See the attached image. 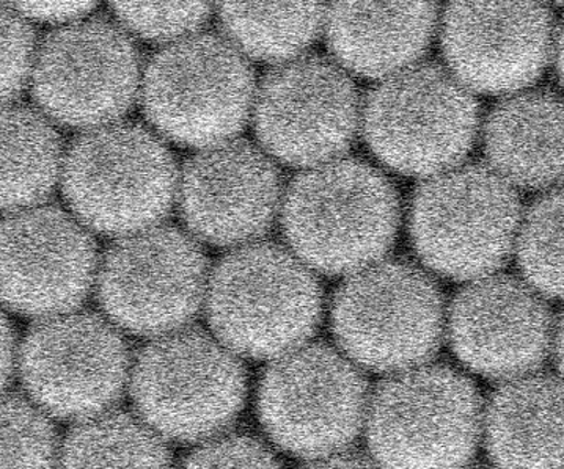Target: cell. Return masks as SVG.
Here are the masks:
<instances>
[{
    "label": "cell",
    "mask_w": 564,
    "mask_h": 469,
    "mask_svg": "<svg viewBox=\"0 0 564 469\" xmlns=\"http://www.w3.org/2000/svg\"><path fill=\"white\" fill-rule=\"evenodd\" d=\"M283 221L291 246L316 269L359 271L392 243L397 195L378 170L334 159L294 181Z\"/></svg>",
    "instance_id": "1"
},
{
    "label": "cell",
    "mask_w": 564,
    "mask_h": 469,
    "mask_svg": "<svg viewBox=\"0 0 564 469\" xmlns=\"http://www.w3.org/2000/svg\"><path fill=\"white\" fill-rule=\"evenodd\" d=\"M368 145L404 175L456 167L474 143L478 106L448 68L415 63L381 79L362 109Z\"/></svg>",
    "instance_id": "2"
},
{
    "label": "cell",
    "mask_w": 564,
    "mask_h": 469,
    "mask_svg": "<svg viewBox=\"0 0 564 469\" xmlns=\"http://www.w3.org/2000/svg\"><path fill=\"white\" fill-rule=\"evenodd\" d=\"M319 287L308 269L280 247L235 251L214 272L209 319L231 349L274 357L296 349L318 323Z\"/></svg>",
    "instance_id": "3"
},
{
    "label": "cell",
    "mask_w": 564,
    "mask_h": 469,
    "mask_svg": "<svg viewBox=\"0 0 564 469\" xmlns=\"http://www.w3.org/2000/svg\"><path fill=\"white\" fill-rule=\"evenodd\" d=\"M253 73L234 42L202 33L161 51L147 69L143 106L165 135L212 146L236 134L256 102Z\"/></svg>",
    "instance_id": "4"
},
{
    "label": "cell",
    "mask_w": 564,
    "mask_h": 469,
    "mask_svg": "<svg viewBox=\"0 0 564 469\" xmlns=\"http://www.w3.org/2000/svg\"><path fill=\"white\" fill-rule=\"evenodd\" d=\"M65 194L77 216L107 234H132L164 216L175 194L167 148L135 124H106L69 150Z\"/></svg>",
    "instance_id": "5"
},
{
    "label": "cell",
    "mask_w": 564,
    "mask_h": 469,
    "mask_svg": "<svg viewBox=\"0 0 564 469\" xmlns=\"http://www.w3.org/2000/svg\"><path fill=\"white\" fill-rule=\"evenodd\" d=\"M494 168L467 165L437 173L416 192L412 238L437 272L453 279L499 268L519 234V199Z\"/></svg>",
    "instance_id": "6"
},
{
    "label": "cell",
    "mask_w": 564,
    "mask_h": 469,
    "mask_svg": "<svg viewBox=\"0 0 564 469\" xmlns=\"http://www.w3.org/2000/svg\"><path fill=\"white\" fill-rule=\"evenodd\" d=\"M479 423L469 380L447 368H419L379 388L368 439L376 459L389 467H458L474 454Z\"/></svg>",
    "instance_id": "7"
},
{
    "label": "cell",
    "mask_w": 564,
    "mask_h": 469,
    "mask_svg": "<svg viewBox=\"0 0 564 469\" xmlns=\"http://www.w3.org/2000/svg\"><path fill=\"white\" fill-rule=\"evenodd\" d=\"M132 391L151 426L172 438L197 439L234 419L245 401L246 375L208 335L175 331L140 355Z\"/></svg>",
    "instance_id": "8"
},
{
    "label": "cell",
    "mask_w": 564,
    "mask_h": 469,
    "mask_svg": "<svg viewBox=\"0 0 564 469\" xmlns=\"http://www.w3.org/2000/svg\"><path fill=\"white\" fill-rule=\"evenodd\" d=\"M338 341L354 360L378 371L425 361L442 336L437 287L401 262L364 268L341 287L334 306Z\"/></svg>",
    "instance_id": "9"
},
{
    "label": "cell",
    "mask_w": 564,
    "mask_h": 469,
    "mask_svg": "<svg viewBox=\"0 0 564 469\" xmlns=\"http://www.w3.org/2000/svg\"><path fill=\"white\" fill-rule=\"evenodd\" d=\"M362 375L326 346L296 347L269 369L261 419L280 446L318 460L345 449L362 424Z\"/></svg>",
    "instance_id": "10"
},
{
    "label": "cell",
    "mask_w": 564,
    "mask_h": 469,
    "mask_svg": "<svg viewBox=\"0 0 564 469\" xmlns=\"http://www.w3.org/2000/svg\"><path fill=\"white\" fill-rule=\"evenodd\" d=\"M359 94L348 69L318 55L280 62L256 95V124L280 161L315 167L351 145L359 124Z\"/></svg>",
    "instance_id": "11"
},
{
    "label": "cell",
    "mask_w": 564,
    "mask_h": 469,
    "mask_svg": "<svg viewBox=\"0 0 564 469\" xmlns=\"http://www.w3.org/2000/svg\"><path fill=\"white\" fill-rule=\"evenodd\" d=\"M441 28L449 72L479 94L525 90L554 54L543 0H449Z\"/></svg>",
    "instance_id": "12"
},
{
    "label": "cell",
    "mask_w": 564,
    "mask_h": 469,
    "mask_svg": "<svg viewBox=\"0 0 564 469\" xmlns=\"http://www.w3.org/2000/svg\"><path fill=\"white\" fill-rule=\"evenodd\" d=\"M139 85L134 44L106 21H84L54 32L33 69L40 106L72 126H106L127 112Z\"/></svg>",
    "instance_id": "13"
},
{
    "label": "cell",
    "mask_w": 564,
    "mask_h": 469,
    "mask_svg": "<svg viewBox=\"0 0 564 469\" xmlns=\"http://www.w3.org/2000/svg\"><path fill=\"white\" fill-rule=\"evenodd\" d=\"M205 276V258L184 232L142 230L107 254L99 297L106 312L128 330L169 334L197 312Z\"/></svg>",
    "instance_id": "14"
},
{
    "label": "cell",
    "mask_w": 564,
    "mask_h": 469,
    "mask_svg": "<svg viewBox=\"0 0 564 469\" xmlns=\"http://www.w3.org/2000/svg\"><path fill=\"white\" fill-rule=\"evenodd\" d=\"M21 371L42 407L62 417H90L120 396L128 350L121 336L91 314L51 317L29 335Z\"/></svg>",
    "instance_id": "15"
},
{
    "label": "cell",
    "mask_w": 564,
    "mask_h": 469,
    "mask_svg": "<svg viewBox=\"0 0 564 469\" xmlns=\"http://www.w3.org/2000/svg\"><path fill=\"white\" fill-rule=\"evenodd\" d=\"M95 264L94 242L62 210L21 209L3 223V301L17 312H68L86 297Z\"/></svg>",
    "instance_id": "16"
},
{
    "label": "cell",
    "mask_w": 564,
    "mask_h": 469,
    "mask_svg": "<svg viewBox=\"0 0 564 469\" xmlns=\"http://www.w3.org/2000/svg\"><path fill=\"white\" fill-rule=\"evenodd\" d=\"M449 334L460 360L479 374L519 377L547 355L551 313L540 295L518 280H481L456 298Z\"/></svg>",
    "instance_id": "17"
},
{
    "label": "cell",
    "mask_w": 564,
    "mask_h": 469,
    "mask_svg": "<svg viewBox=\"0 0 564 469\" xmlns=\"http://www.w3.org/2000/svg\"><path fill=\"white\" fill-rule=\"evenodd\" d=\"M278 170L245 142L212 145L187 164L182 181L184 217L209 242L228 246L261 234L278 208Z\"/></svg>",
    "instance_id": "18"
},
{
    "label": "cell",
    "mask_w": 564,
    "mask_h": 469,
    "mask_svg": "<svg viewBox=\"0 0 564 469\" xmlns=\"http://www.w3.org/2000/svg\"><path fill=\"white\" fill-rule=\"evenodd\" d=\"M436 22V0H329L324 28L343 68L381 80L419 63Z\"/></svg>",
    "instance_id": "19"
},
{
    "label": "cell",
    "mask_w": 564,
    "mask_h": 469,
    "mask_svg": "<svg viewBox=\"0 0 564 469\" xmlns=\"http://www.w3.org/2000/svg\"><path fill=\"white\" fill-rule=\"evenodd\" d=\"M490 168L510 184L540 188L564 179V99L518 91L490 112L485 128Z\"/></svg>",
    "instance_id": "20"
},
{
    "label": "cell",
    "mask_w": 564,
    "mask_h": 469,
    "mask_svg": "<svg viewBox=\"0 0 564 469\" xmlns=\"http://www.w3.org/2000/svg\"><path fill=\"white\" fill-rule=\"evenodd\" d=\"M486 432L501 467H564V382L527 375L508 383L490 402Z\"/></svg>",
    "instance_id": "21"
},
{
    "label": "cell",
    "mask_w": 564,
    "mask_h": 469,
    "mask_svg": "<svg viewBox=\"0 0 564 469\" xmlns=\"http://www.w3.org/2000/svg\"><path fill=\"white\" fill-rule=\"evenodd\" d=\"M231 42L260 61L297 57L318 36L327 0H219Z\"/></svg>",
    "instance_id": "22"
},
{
    "label": "cell",
    "mask_w": 564,
    "mask_h": 469,
    "mask_svg": "<svg viewBox=\"0 0 564 469\" xmlns=\"http://www.w3.org/2000/svg\"><path fill=\"white\" fill-rule=\"evenodd\" d=\"M2 145L3 208L39 205L53 190L61 167V142L53 126L35 110L10 106L2 116Z\"/></svg>",
    "instance_id": "23"
},
{
    "label": "cell",
    "mask_w": 564,
    "mask_h": 469,
    "mask_svg": "<svg viewBox=\"0 0 564 469\" xmlns=\"http://www.w3.org/2000/svg\"><path fill=\"white\" fill-rule=\"evenodd\" d=\"M66 467H167L171 454L161 438L123 413L90 416L66 438Z\"/></svg>",
    "instance_id": "24"
},
{
    "label": "cell",
    "mask_w": 564,
    "mask_h": 469,
    "mask_svg": "<svg viewBox=\"0 0 564 469\" xmlns=\"http://www.w3.org/2000/svg\"><path fill=\"white\" fill-rule=\"evenodd\" d=\"M519 262L534 290L564 298V188L530 210L519 230Z\"/></svg>",
    "instance_id": "25"
},
{
    "label": "cell",
    "mask_w": 564,
    "mask_h": 469,
    "mask_svg": "<svg viewBox=\"0 0 564 469\" xmlns=\"http://www.w3.org/2000/svg\"><path fill=\"white\" fill-rule=\"evenodd\" d=\"M2 427V468H43L54 463V428L28 401L20 396L3 401Z\"/></svg>",
    "instance_id": "26"
},
{
    "label": "cell",
    "mask_w": 564,
    "mask_h": 469,
    "mask_svg": "<svg viewBox=\"0 0 564 469\" xmlns=\"http://www.w3.org/2000/svg\"><path fill=\"white\" fill-rule=\"evenodd\" d=\"M120 20L150 40L183 39L208 17L213 0H112Z\"/></svg>",
    "instance_id": "27"
},
{
    "label": "cell",
    "mask_w": 564,
    "mask_h": 469,
    "mask_svg": "<svg viewBox=\"0 0 564 469\" xmlns=\"http://www.w3.org/2000/svg\"><path fill=\"white\" fill-rule=\"evenodd\" d=\"M2 94L3 99H13L21 94L32 69L35 39L31 25L20 11H2Z\"/></svg>",
    "instance_id": "28"
},
{
    "label": "cell",
    "mask_w": 564,
    "mask_h": 469,
    "mask_svg": "<svg viewBox=\"0 0 564 469\" xmlns=\"http://www.w3.org/2000/svg\"><path fill=\"white\" fill-rule=\"evenodd\" d=\"M187 467L272 468L279 461L267 446L257 439L234 435L203 445L186 460Z\"/></svg>",
    "instance_id": "29"
},
{
    "label": "cell",
    "mask_w": 564,
    "mask_h": 469,
    "mask_svg": "<svg viewBox=\"0 0 564 469\" xmlns=\"http://www.w3.org/2000/svg\"><path fill=\"white\" fill-rule=\"evenodd\" d=\"M20 13L44 21H64L86 13L96 0H10Z\"/></svg>",
    "instance_id": "30"
},
{
    "label": "cell",
    "mask_w": 564,
    "mask_h": 469,
    "mask_svg": "<svg viewBox=\"0 0 564 469\" xmlns=\"http://www.w3.org/2000/svg\"><path fill=\"white\" fill-rule=\"evenodd\" d=\"M312 465L316 468H357V467H370L371 460L368 457L360 456L357 452H346V450H337L332 452L329 456L321 457L318 460H312Z\"/></svg>",
    "instance_id": "31"
},
{
    "label": "cell",
    "mask_w": 564,
    "mask_h": 469,
    "mask_svg": "<svg viewBox=\"0 0 564 469\" xmlns=\"http://www.w3.org/2000/svg\"><path fill=\"white\" fill-rule=\"evenodd\" d=\"M2 380L9 382L14 368V334L11 325L3 319L2 328Z\"/></svg>",
    "instance_id": "32"
},
{
    "label": "cell",
    "mask_w": 564,
    "mask_h": 469,
    "mask_svg": "<svg viewBox=\"0 0 564 469\" xmlns=\"http://www.w3.org/2000/svg\"><path fill=\"white\" fill-rule=\"evenodd\" d=\"M554 54L556 69H558L560 79H562L564 85V22L560 31L555 33Z\"/></svg>",
    "instance_id": "33"
},
{
    "label": "cell",
    "mask_w": 564,
    "mask_h": 469,
    "mask_svg": "<svg viewBox=\"0 0 564 469\" xmlns=\"http://www.w3.org/2000/svg\"><path fill=\"white\" fill-rule=\"evenodd\" d=\"M556 358H558V364L564 374V319L556 331Z\"/></svg>",
    "instance_id": "34"
},
{
    "label": "cell",
    "mask_w": 564,
    "mask_h": 469,
    "mask_svg": "<svg viewBox=\"0 0 564 469\" xmlns=\"http://www.w3.org/2000/svg\"><path fill=\"white\" fill-rule=\"evenodd\" d=\"M551 2L564 3V0H551Z\"/></svg>",
    "instance_id": "35"
}]
</instances>
